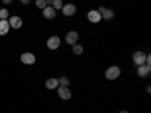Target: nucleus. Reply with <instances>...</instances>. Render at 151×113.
<instances>
[{"mask_svg":"<svg viewBox=\"0 0 151 113\" xmlns=\"http://www.w3.org/2000/svg\"><path fill=\"white\" fill-rule=\"evenodd\" d=\"M119 75H121V68H119L118 65L109 67V68L106 69V72H104V77H106L107 80H116Z\"/></svg>","mask_w":151,"mask_h":113,"instance_id":"nucleus-1","label":"nucleus"},{"mask_svg":"<svg viewBox=\"0 0 151 113\" xmlns=\"http://www.w3.org/2000/svg\"><path fill=\"white\" fill-rule=\"evenodd\" d=\"M100 12V15H101V20H106V21H110L115 18V12H113V9H109L106 6H100L97 9Z\"/></svg>","mask_w":151,"mask_h":113,"instance_id":"nucleus-2","label":"nucleus"},{"mask_svg":"<svg viewBox=\"0 0 151 113\" xmlns=\"http://www.w3.org/2000/svg\"><path fill=\"white\" fill-rule=\"evenodd\" d=\"M45 44H47V48H48V50H53V51H55V50H58V48L60 47V38H59L58 35H52V36L47 39Z\"/></svg>","mask_w":151,"mask_h":113,"instance_id":"nucleus-3","label":"nucleus"},{"mask_svg":"<svg viewBox=\"0 0 151 113\" xmlns=\"http://www.w3.org/2000/svg\"><path fill=\"white\" fill-rule=\"evenodd\" d=\"M20 60H21V64H24V65H33L36 62V56L33 53H30V51H24V53H21Z\"/></svg>","mask_w":151,"mask_h":113,"instance_id":"nucleus-4","label":"nucleus"},{"mask_svg":"<svg viewBox=\"0 0 151 113\" xmlns=\"http://www.w3.org/2000/svg\"><path fill=\"white\" fill-rule=\"evenodd\" d=\"M60 11L65 17H73V15H76V12H77V6H76L74 3H64V6H62Z\"/></svg>","mask_w":151,"mask_h":113,"instance_id":"nucleus-5","label":"nucleus"},{"mask_svg":"<svg viewBox=\"0 0 151 113\" xmlns=\"http://www.w3.org/2000/svg\"><path fill=\"white\" fill-rule=\"evenodd\" d=\"M56 89H58V95H59L60 99H65V101H67V99H71L73 94H71L70 87H67V86H58Z\"/></svg>","mask_w":151,"mask_h":113,"instance_id":"nucleus-6","label":"nucleus"},{"mask_svg":"<svg viewBox=\"0 0 151 113\" xmlns=\"http://www.w3.org/2000/svg\"><path fill=\"white\" fill-rule=\"evenodd\" d=\"M65 42L68 45H74V44H77L79 42V32H76V30H70L65 33Z\"/></svg>","mask_w":151,"mask_h":113,"instance_id":"nucleus-7","label":"nucleus"},{"mask_svg":"<svg viewBox=\"0 0 151 113\" xmlns=\"http://www.w3.org/2000/svg\"><path fill=\"white\" fill-rule=\"evenodd\" d=\"M86 18H88V21L92 23V24H98L100 21H101V15H100V12L97 9H91L86 14Z\"/></svg>","mask_w":151,"mask_h":113,"instance_id":"nucleus-8","label":"nucleus"},{"mask_svg":"<svg viewBox=\"0 0 151 113\" xmlns=\"http://www.w3.org/2000/svg\"><path fill=\"white\" fill-rule=\"evenodd\" d=\"M145 59H147V53L141 51V50H137V51L133 53V62L139 67V65H144L145 64Z\"/></svg>","mask_w":151,"mask_h":113,"instance_id":"nucleus-9","label":"nucleus"},{"mask_svg":"<svg viewBox=\"0 0 151 113\" xmlns=\"http://www.w3.org/2000/svg\"><path fill=\"white\" fill-rule=\"evenodd\" d=\"M9 27H12V29H20V27H23V20H21V17H18V15H12V17H9Z\"/></svg>","mask_w":151,"mask_h":113,"instance_id":"nucleus-10","label":"nucleus"},{"mask_svg":"<svg viewBox=\"0 0 151 113\" xmlns=\"http://www.w3.org/2000/svg\"><path fill=\"white\" fill-rule=\"evenodd\" d=\"M136 72H137V75H139V77H148L150 75V72H151V67H148V65H139L137 67V69H136Z\"/></svg>","mask_w":151,"mask_h":113,"instance_id":"nucleus-11","label":"nucleus"},{"mask_svg":"<svg viewBox=\"0 0 151 113\" xmlns=\"http://www.w3.org/2000/svg\"><path fill=\"white\" fill-rule=\"evenodd\" d=\"M42 15H44V18H47V20H55V18H56V11H55L52 6H45V8L42 9Z\"/></svg>","mask_w":151,"mask_h":113,"instance_id":"nucleus-12","label":"nucleus"},{"mask_svg":"<svg viewBox=\"0 0 151 113\" xmlns=\"http://www.w3.org/2000/svg\"><path fill=\"white\" fill-rule=\"evenodd\" d=\"M58 86H59V82H58V79H56V77H50V79H47V80H45V89H48V91L56 89Z\"/></svg>","mask_w":151,"mask_h":113,"instance_id":"nucleus-13","label":"nucleus"},{"mask_svg":"<svg viewBox=\"0 0 151 113\" xmlns=\"http://www.w3.org/2000/svg\"><path fill=\"white\" fill-rule=\"evenodd\" d=\"M6 33H9V21L0 20V36H5Z\"/></svg>","mask_w":151,"mask_h":113,"instance_id":"nucleus-14","label":"nucleus"},{"mask_svg":"<svg viewBox=\"0 0 151 113\" xmlns=\"http://www.w3.org/2000/svg\"><path fill=\"white\" fill-rule=\"evenodd\" d=\"M73 47V53L76 54V56H80V54H83V51H85V48H83V45L82 44H74V45H71Z\"/></svg>","mask_w":151,"mask_h":113,"instance_id":"nucleus-15","label":"nucleus"},{"mask_svg":"<svg viewBox=\"0 0 151 113\" xmlns=\"http://www.w3.org/2000/svg\"><path fill=\"white\" fill-rule=\"evenodd\" d=\"M58 82H59V86H67V87H70V84H71V82H70V79L67 77V75H62V77H59Z\"/></svg>","mask_w":151,"mask_h":113,"instance_id":"nucleus-16","label":"nucleus"},{"mask_svg":"<svg viewBox=\"0 0 151 113\" xmlns=\"http://www.w3.org/2000/svg\"><path fill=\"white\" fill-rule=\"evenodd\" d=\"M62 6H64V2H62V0H53L52 8H53L55 11H60V9H62Z\"/></svg>","mask_w":151,"mask_h":113,"instance_id":"nucleus-17","label":"nucleus"},{"mask_svg":"<svg viewBox=\"0 0 151 113\" xmlns=\"http://www.w3.org/2000/svg\"><path fill=\"white\" fill-rule=\"evenodd\" d=\"M8 17H9V11L2 8L0 9V20H8Z\"/></svg>","mask_w":151,"mask_h":113,"instance_id":"nucleus-18","label":"nucleus"},{"mask_svg":"<svg viewBox=\"0 0 151 113\" xmlns=\"http://www.w3.org/2000/svg\"><path fill=\"white\" fill-rule=\"evenodd\" d=\"M35 5H36V8H40V9H44V8L47 6L45 0H36V2H35Z\"/></svg>","mask_w":151,"mask_h":113,"instance_id":"nucleus-19","label":"nucleus"},{"mask_svg":"<svg viewBox=\"0 0 151 113\" xmlns=\"http://www.w3.org/2000/svg\"><path fill=\"white\" fill-rule=\"evenodd\" d=\"M2 3H3V5H11L12 0H2Z\"/></svg>","mask_w":151,"mask_h":113,"instance_id":"nucleus-20","label":"nucleus"},{"mask_svg":"<svg viewBox=\"0 0 151 113\" xmlns=\"http://www.w3.org/2000/svg\"><path fill=\"white\" fill-rule=\"evenodd\" d=\"M20 2H21L23 5H29V3H30V0H20Z\"/></svg>","mask_w":151,"mask_h":113,"instance_id":"nucleus-21","label":"nucleus"},{"mask_svg":"<svg viewBox=\"0 0 151 113\" xmlns=\"http://www.w3.org/2000/svg\"><path fill=\"white\" fill-rule=\"evenodd\" d=\"M45 3H47V6H52V3H53V0H45Z\"/></svg>","mask_w":151,"mask_h":113,"instance_id":"nucleus-22","label":"nucleus"},{"mask_svg":"<svg viewBox=\"0 0 151 113\" xmlns=\"http://www.w3.org/2000/svg\"><path fill=\"white\" fill-rule=\"evenodd\" d=\"M118 113H130L129 110H121V112H118Z\"/></svg>","mask_w":151,"mask_h":113,"instance_id":"nucleus-23","label":"nucleus"}]
</instances>
